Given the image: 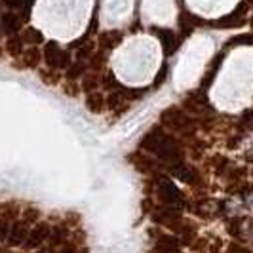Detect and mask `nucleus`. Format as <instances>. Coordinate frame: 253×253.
Returning a JSON list of instances; mask_svg holds the SVG:
<instances>
[{
    "label": "nucleus",
    "instance_id": "10",
    "mask_svg": "<svg viewBox=\"0 0 253 253\" xmlns=\"http://www.w3.org/2000/svg\"><path fill=\"white\" fill-rule=\"evenodd\" d=\"M19 215H21V210H19V206H17L15 202H6L0 206V217L6 219L8 223L17 221V217Z\"/></svg>",
    "mask_w": 253,
    "mask_h": 253
},
{
    "label": "nucleus",
    "instance_id": "19",
    "mask_svg": "<svg viewBox=\"0 0 253 253\" xmlns=\"http://www.w3.org/2000/svg\"><path fill=\"white\" fill-rule=\"evenodd\" d=\"M76 252H78V248H75L73 244H65L59 250H55V253H76Z\"/></svg>",
    "mask_w": 253,
    "mask_h": 253
},
{
    "label": "nucleus",
    "instance_id": "1",
    "mask_svg": "<svg viewBox=\"0 0 253 253\" xmlns=\"http://www.w3.org/2000/svg\"><path fill=\"white\" fill-rule=\"evenodd\" d=\"M141 149L152 152L154 156H158L164 162H171V166L183 162V151L179 147V143L173 137H169L166 131L154 127L151 129L143 141H141Z\"/></svg>",
    "mask_w": 253,
    "mask_h": 253
},
{
    "label": "nucleus",
    "instance_id": "20",
    "mask_svg": "<svg viewBox=\"0 0 253 253\" xmlns=\"http://www.w3.org/2000/svg\"><path fill=\"white\" fill-rule=\"evenodd\" d=\"M37 253H55V250L51 246H46V248H38Z\"/></svg>",
    "mask_w": 253,
    "mask_h": 253
},
{
    "label": "nucleus",
    "instance_id": "11",
    "mask_svg": "<svg viewBox=\"0 0 253 253\" xmlns=\"http://www.w3.org/2000/svg\"><path fill=\"white\" fill-rule=\"evenodd\" d=\"M21 40L27 42V44H33V46H35V44H42V42H44V37H42L40 31L33 29V27H29V29H25V33H23Z\"/></svg>",
    "mask_w": 253,
    "mask_h": 253
},
{
    "label": "nucleus",
    "instance_id": "14",
    "mask_svg": "<svg viewBox=\"0 0 253 253\" xmlns=\"http://www.w3.org/2000/svg\"><path fill=\"white\" fill-rule=\"evenodd\" d=\"M86 107H88L91 113H101L103 97L99 95V93H89L88 99H86Z\"/></svg>",
    "mask_w": 253,
    "mask_h": 253
},
{
    "label": "nucleus",
    "instance_id": "16",
    "mask_svg": "<svg viewBox=\"0 0 253 253\" xmlns=\"http://www.w3.org/2000/svg\"><path fill=\"white\" fill-rule=\"evenodd\" d=\"M38 59H40V55H38L37 50H29L25 53V65L27 67H31V69H35V67H37Z\"/></svg>",
    "mask_w": 253,
    "mask_h": 253
},
{
    "label": "nucleus",
    "instance_id": "9",
    "mask_svg": "<svg viewBox=\"0 0 253 253\" xmlns=\"http://www.w3.org/2000/svg\"><path fill=\"white\" fill-rule=\"evenodd\" d=\"M171 173H173L175 177L181 179V181H185V183H194V181H196V173H194V169H190L189 166H185L183 162L171 166Z\"/></svg>",
    "mask_w": 253,
    "mask_h": 253
},
{
    "label": "nucleus",
    "instance_id": "3",
    "mask_svg": "<svg viewBox=\"0 0 253 253\" xmlns=\"http://www.w3.org/2000/svg\"><path fill=\"white\" fill-rule=\"evenodd\" d=\"M50 228H51V225L48 223V221H38L37 225H33V227L29 228L27 240L21 248H23L25 252H31V250H38V248H42V246H44V242L48 240V236H50Z\"/></svg>",
    "mask_w": 253,
    "mask_h": 253
},
{
    "label": "nucleus",
    "instance_id": "22",
    "mask_svg": "<svg viewBox=\"0 0 253 253\" xmlns=\"http://www.w3.org/2000/svg\"><path fill=\"white\" fill-rule=\"evenodd\" d=\"M76 253H89V252H88V250H86V248H84V250H78V252H76Z\"/></svg>",
    "mask_w": 253,
    "mask_h": 253
},
{
    "label": "nucleus",
    "instance_id": "12",
    "mask_svg": "<svg viewBox=\"0 0 253 253\" xmlns=\"http://www.w3.org/2000/svg\"><path fill=\"white\" fill-rule=\"evenodd\" d=\"M21 221H25L27 225H37L40 221V210L38 208H25L23 213H21Z\"/></svg>",
    "mask_w": 253,
    "mask_h": 253
},
{
    "label": "nucleus",
    "instance_id": "2",
    "mask_svg": "<svg viewBox=\"0 0 253 253\" xmlns=\"http://www.w3.org/2000/svg\"><path fill=\"white\" fill-rule=\"evenodd\" d=\"M42 57H44V63L48 65L50 69H69L71 67V55L69 51H65L59 48L57 42H46L44 51H42Z\"/></svg>",
    "mask_w": 253,
    "mask_h": 253
},
{
    "label": "nucleus",
    "instance_id": "13",
    "mask_svg": "<svg viewBox=\"0 0 253 253\" xmlns=\"http://www.w3.org/2000/svg\"><path fill=\"white\" fill-rule=\"evenodd\" d=\"M6 50L10 51L12 55H19L23 51V40L21 37H8V42H6Z\"/></svg>",
    "mask_w": 253,
    "mask_h": 253
},
{
    "label": "nucleus",
    "instance_id": "4",
    "mask_svg": "<svg viewBox=\"0 0 253 253\" xmlns=\"http://www.w3.org/2000/svg\"><path fill=\"white\" fill-rule=\"evenodd\" d=\"M158 198L164 202V206L175 208V210H181V206H183V196H181L179 189L168 179H162L158 183Z\"/></svg>",
    "mask_w": 253,
    "mask_h": 253
},
{
    "label": "nucleus",
    "instance_id": "5",
    "mask_svg": "<svg viewBox=\"0 0 253 253\" xmlns=\"http://www.w3.org/2000/svg\"><path fill=\"white\" fill-rule=\"evenodd\" d=\"M29 225H27L25 221H21V219H17V221H13V225H10V232H8V238H6V244H8V248L12 250V248H21L27 240V234H29Z\"/></svg>",
    "mask_w": 253,
    "mask_h": 253
},
{
    "label": "nucleus",
    "instance_id": "18",
    "mask_svg": "<svg viewBox=\"0 0 253 253\" xmlns=\"http://www.w3.org/2000/svg\"><path fill=\"white\" fill-rule=\"evenodd\" d=\"M8 232H10V223L0 217V242H4L8 238Z\"/></svg>",
    "mask_w": 253,
    "mask_h": 253
},
{
    "label": "nucleus",
    "instance_id": "7",
    "mask_svg": "<svg viewBox=\"0 0 253 253\" xmlns=\"http://www.w3.org/2000/svg\"><path fill=\"white\" fill-rule=\"evenodd\" d=\"M48 242H50V246L53 250H55V248H61L65 244H69V227H67L65 221H61V223H57L55 227L50 228Z\"/></svg>",
    "mask_w": 253,
    "mask_h": 253
},
{
    "label": "nucleus",
    "instance_id": "8",
    "mask_svg": "<svg viewBox=\"0 0 253 253\" xmlns=\"http://www.w3.org/2000/svg\"><path fill=\"white\" fill-rule=\"evenodd\" d=\"M6 8H10V12L17 13L21 17V21H27L33 12V4L35 0H2Z\"/></svg>",
    "mask_w": 253,
    "mask_h": 253
},
{
    "label": "nucleus",
    "instance_id": "21",
    "mask_svg": "<svg viewBox=\"0 0 253 253\" xmlns=\"http://www.w3.org/2000/svg\"><path fill=\"white\" fill-rule=\"evenodd\" d=\"M0 253H12V252H10V248H2L0 246Z\"/></svg>",
    "mask_w": 253,
    "mask_h": 253
},
{
    "label": "nucleus",
    "instance_id": "6",
    "mask_svg": "<svg viewBox=\"0 0 253 253\" xmlns=\"http://www.w3.org/2000/svg\"><path fill=\"white\" fill-rule=\"evenodd\" d=\"M0 27H2V33H4V35H8V37H15V35L21 31L23 21H21V17H19L17 13L6 12V13H2V15H0Z\"/></svg>",
    "mask_w": 253,
    "mask_h": 253
},
{
    "label": "nucleus",
    "instance_id": "15",
    "mask_svg": "<svg viewBox=\"0 0 253 253\" xmlns=\"http://www.w3.org/2000/svg\"><path fill=\"white\" fill-rule=\"evenodd\" d=\"M158 35H162L160 40H162V46H164V50H171V44H173V33L171 31H164V29H158Z\"/></svg>",
    "mask_w": 253,
    "mask_h": 253
},
{
    "label": "nucleus",
    "instance_id": "17",
    "mask_svg": "<svg viewBox=\"0 0 253 253\" xmlns=\"http://www.w3.org/2000/svg\"><path fill=\"white\" fill-rule=\"evenodd\" d=\"M82 73H84V63H82V61L73 63L71 69H69V78H76V76H80Z\"/></svg>",
    "mask_w": 253,
    "mask_h": 253
}]
</instances>
